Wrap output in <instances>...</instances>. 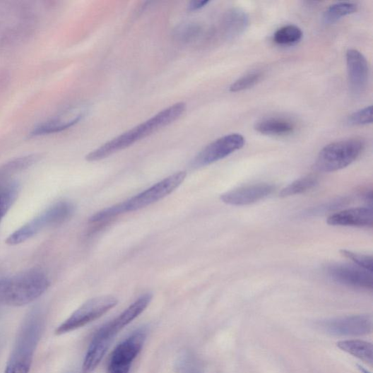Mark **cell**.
Instances as JSON below:
<instances>
[{
	"label": "cell",
	"mask_w": 373,
	"mask_h": 373,
	"mask_svg": "<svg viewBox=\"0 0 373 373\" xmlns=\"http://www.w3.org/2000/svg\"><path fill=\"white\" fill-rule=\"evenodd\" d=\"M50 284L48 276L38 269L0 279V304L15 307L28 305L42 296Z\"/></svg>",
	"instance_id": "cell-1"
},
{
	"label": "cell",
	"mask_w": 373,
	"mask_h": 373,
	"mask_svg": "<svg viewBox=\"0 0 373 373\" xmlns=\"http://www.w3.org/2000/svg\"><path fill=\"white\" fill-rule=\"evenodd\" d=\"M43 323L40 311L34 310L28 315L19 330L5 373H30Z\"/></svg>",
	"instance_id": "cell-2"
},
{
	"label": "cell",
	"mask_w": 373,
	"mask_h": 373,
	"mask_svg": "<svg viewBox=\"0 0 373 373\" xmlns=\"http://www.w3.org/2000/svg\"><path fill=\"white\" fill-rule=\"evenodd\" d=\"M361 139L349 138L333 143L319 153L314 169L319 172H334L351 165L362 153Z\"/></svg>",
	"instance_id": "cell-3"
},
{
	"label": "cell",
	"mask_w": 373,
	"mask_h": 373,
	"mask_svg": "<svg viewBox=\"0 0 373 373\" xmlns=\"http://www.w3.org/2000/svg\"><path fill=\"white\" fill-rule=\"evenodd\" d=\"M119 300L113 296H102L88 300L57 328L55 333L61 336L78 330L93 321L118 304Z\"/></svg>",
	"instance_id": "cell-4"
},
{
	"label": "cell",
	"mask_w": 373,
	"mask_h": 373,
	"mask_svg": "<svg viewBox=\"0 0 373 373\" xmlns=\"http://www.w3.org/2000/svg\"><path fill=\"white\" fill-rule=\"evenodd\" d=\"M186 177V172H176L145 191L124 201L125 213L137 211L165 199L179 188Z\"/></svg>",
	"instance_id": "cell-5"
},
{
	"label": "cell",
	"mask_w": 373,
	"mask_h": 373,
	"mask_svg": "<svg viewBox=\"0 0 373 373\" xmlns=\"http://www.w3.org/2000/svg\"><path fill=\"white\" fill-rule=\"evenodd\" d=\"M245 144L244 137L239 134L224 136L207 146L193 160L195 169L206 167L242 149Z\"/></svg>",
	"instance_id": "cell-6"
},
{
	"label": "cell",
	"mask_w": 373,
	"mask_h": 373,
	"mask_svg": "<svg viewBox=\"0 0 373 373\" xmlns=\"http://www.w3.org/2000/svg\"><path fill=\"white\" fill-rule=\"evenodd\" d=\"M147 336L145 328L138 329L119 344L112 353L108 373H129L131 365L141 352Z\"/></svg>",
	"instance_id": "cell-7"
},
{
	"label": "cell",
	"mask_w": 373,
	"mask_h": 373,
	"mask_svg": "<svg viewBox=\"0 0 373 373\" xmlns=\"http://www.w3.org/2000/svg\"><path fill=\"white\" fill-rule=\"evenodd\" d=\"M316 325L324 332L338 336H360L369 333L372 319L369 315H357L319 321Z\"/></svg>",
	"instance_id": "cell-8"
},
{
	"label": "cell",
	"mask_w": 373,
	"mask_h": 373,
	"mask_svg": "<svg viewBox=\"0 0 373 373\" xmlns=\"http://www.w3.org/2000/svg\"><path fill=\"white\" fill-rule=\"evenodd\" d=\"M146 125L143 123L110 140L105 145L87 155L88 162L100 161L134 145L140 139L149 136Z\"/></svg>",
	"instance_id": "cell-9"
},
{
	"label": "cell",
	"mask_w": 373,
	"mask_h": 373,
	"mask_svg": "<svg viewBox=\"0 0 373 373\" xmlns=\"http://www.w3.org/2000/svg\"><path fill=\"white\" fill-rule=\"evenodd\" d=\"M326 272L339 284L360 289H372V273L357 266L333 265L328 267Z\"/></svg>",
	"instance_id": "cell-10"
},
{
	"label": "cell",
	"mask_w": 373,
	"mask_h": 373,
	"mask_svg": "<svg viewBox=\"0 0 373 373\" xmlns=\"http://www.w3.org/2000/svg\"><path fill=\"white\" fill-rule=\"evenodd\" d=\"M346 65L349 87L355 95H361L369 81L368 62L361 52L350 49L346 53Z\"/></svg>",
	"instance_id": "cell-11"
},
{
	"label": "cell",
	"mask_w": 373,
	"mask_h": 373,
	"mask_svg": "<svg viewBox=\"0 0 373 373\" xmlns=\"http://www.w3.org/2000/svg\"><path fill=\"white\" fill-rule=\"evenodd\" d=\"M274 186L268 183H258L241 186L223 194L221 201L231 206H247L258 202L270 196Z\"/></svg>",
	"instance_id": "cell-12"
},
{
	"label": "cell",
	"mask_w": 373,
	"mask_h": 373,
	"mask_svg": "<svg viewBox=\"0 0 373 373\" xmlns=\"http://www.w3.org/2000/svg\"><path fill=\"white\" fill-rule=\"evenodd\" d=\"M328 223L333 226L372 227L373 212L372 207H357L343 210L331 215Z\"/></svg>",
	"instance_id": "cell-13"
},
{
	"label": "cell",
	"mask_w": 373,
	"mask_h": 373,
	"mask_svg": "<svg viewBox=\"0 0 373 373\" xmlns=\"http://www.w3.org/2000/svg\"><path fill=\"white\" fill-rule=\"evenodd\" d=\"M85 110L76 108L68 110L55 118L35 126L32 136H40L60 132L78 124L85 115Z\"/></svg>",
	"instance_id": "cell-14"
},
{
	"label": "cell",
	"mask_w": 373,
	"mask_h": 373,
	"mask_svg": "<svg viewBox=\"0 0 373 373\" xmlns=\"http://www.w3.org/2000/svg\"><path fill=\"white\" fill-rule=\"evenodd\" d=\"M114 337L101 328L93 337L85 355L83 372L90 373L100 365Z\"/></svg>",
	"instance_id": "cell-15"
},
{
	"label": "cell",
	"mask_w": 373,
	"mask_h": 373,
	"mask_svg": "<svg viewBox=\"0 0 373 373\" xmlns=\"http://www.w3.org/2000/svg\"><path fill=\"white\" fill-rule=\"evenodd\" d=\"M153 295L147 293L139 297L121 315L107 323L104 328L112 336H116L126 326L141 314L150 305Z\"/></svg>",
	"instance_id": "cell-16"
},
{
	"label": "cell",
	"mask_w": 373,
	"mask_h": 373,
	"mask_svg": "<svg viewBox=\"0 0 373 373\" xmlns=\"http://www.w3.org/2000/svg\"><path fill=\"white\" fill-rule=\"evenodd\" d=\"M46 227H50L48 219L44 212L35 219L18 228L8 237L6 242L8 245L16 246L32 238Z\"/></svg>",
	"instance_id": "cell-17"
},
{
	"label": "cell",
	"mask_w": 373,
	"mask_h": 373,
	"mask_svg": "<svg viewBox=\"0 0 373 373\" xmlns=\"http://www.w3.org/2000/svg\"><path fill=\"white\" fill-rule=\"evenodd\" d=\"M248 23L249 17L244 11L232 8L225 15L222 26L227 37L235 38L246 30Z\"/></svg>",
	"instance_id": "cell-18"
},
{
	"label": "cell",
	"mask_w": 373,
	"mask_h": 373,
	"mask_svg": "<svg viewBox=\"0 0 373 373\" xmlns=\"http://www.w3.org/2000/svg\"><path fill=\"white\" fill-rule=\"evenodd\" d=\"M295 124L289 119L284 118H268L256 122L254 129L264 135L286 136L295 131Z\"/></svg>",
	"instance_id": "cell-19"
},
{
	"label": "cell",
	"mask_w": 373,
	"mask_h": 373,
	"mask_svg": "<svg viewBox=\"0 0 373 373\" xmlns=\"http://www.w3.org/2000/svg\"><path fill=\"white\" fill-rule=\"evenodd\" d=\"M338 346L343 352L351 355L365 362H372V345L370 343L360 340L343 341Z\"/></svg>",
	"instance_id": "cell-20"
},
{
	"label": "cell",
	"mask_w": 373,
	"mask_h": 373,
	"mask_svg": "<svg viewBox=\"0 0 373 373\" xmlns=\"http://www.w3.org/2000/svg\"><path fill=\"white\" fill-rule=\"evenodd\" d=\"M41 158L40 154H32L16 158L6 163L0 168V182L8 180L12 174L28 169L35 165Z\"/></svg>",
	"instance_id": "cell-21"
},
{
	"label": "cell",
	"mask_w": 373,
	"mask_h": 373,
	"mask_svg": "<svg viewBox=\"0 0 373 373\" xmlns=\"http://www.w3.org/2000/svg\"><path fill=\"white\" fill-rule=\"evenodd\" d=\"M19 194V186L9 180L0 182V223L16 202Z\"/></svg>",
	"instance_id": "cell-22"
},
{
	"label": "cell",
	"mask_w": 373,
	"mask_h": 373,
	"mask_svg": "<svg viewBox=\"0 0 373 373\" xmlns=\"http://www.w3.org/2000/svg\"><path fill=\"white\" fill-rule=\"evenodd\" d=\"M76 211L75 205L70 201L57 202L47 208L45 211L48 217L51 226L62 224L71 218Z\"/></svg>",
	"instance_id": "cell-23"
},
{
	"label": "cell",
	"mask_w": 373,
	"mask_h": 373,
	"mask_svg": "<svg viewBox=\"0 0 373 373\" xmlns=\"http://www.w3.org/2000/svg\"><path fill=\"white\" fill-rule=\"evenodd\" d=\"M357 4L350 2H341L331 6L324 14V20L326 25H333L342 18L356 13Z\"/></svg>",
	"instance_id": "cell-24"
},
{
	"label": "cell",
	"mask_w": 373,
	"mask_h": 373,
	"mask_svg": "<svg viewBox=\"0 0 373 373\" xmlns=\"http://www.w3.org/2000/svg\"><path fill=\"white\" fill-rule=\"evenodd\" d=\"M318 179L313 175L301 177L286 186L279 196L283 198L306 193L314 188L318 184Z\"/></svg>",
	"instance_id": "cell-25"
},
{
	"label": "cell",
	"mask_w": 373,
	"mask_h": 373,
	"mask_svg": "<svg viewBox=\"0 0 373 373\" xmlns=\"http://www.w3.org/2000/svg\"><path fill=\"white\" fill-rule=\"evenodd\" d=\"M302 30L295 25H287L278 29L273 35V41L279 45H293L302 38Z\"/></svg>",
	"instance_id": "cell-26"
},
{
	"label": "cell",
	"mask_w": 373,
	"mask_h": 373,
	"mask_svg": "<svg viewBox=\"0 0 373 373\" xmlns=\"http://www.w3.org/2000/svg\"><path fill=\"white\" fill-rule=\"evenodd\" d=\"M263 78V73L254 71L242 76L230 86V91L232 93L241 92L249 89L258 84Z\"/></svg>",
	"instance_id": "cell-27"
},
{
	"label": "cell",
	"mask_w": 373,
	"mask_h": 373,
	"mask_svg": "<svg viewBox=\"0 0 373 373\" xmlns=\"http://www.w3.org/2000/svg\"><path fill=\"white\" fill-rule=\"evenodd\" d=\"M124 213H126L124 206L122 202L121 203H118L101 210V211L92 215L89 219V222L91 223H100Z\"/></svg>",
	"instance_id": "cell-28"
},
{
	"label": "cell",
	"mask_w": 373,
	"mask_h": 373,
	"mask_svg": "<svg viewBox=\"0 0 373 373\" xmlns=\"http://www.w3.org/2000/svg\"><path fill=\"white\" fill-rule=\"evenodd\" d=\"M341 253L345 258L351 260L357 266L372 273L373 264L371 256L356 253L348 250H341Z\"/></svg>",
	"instance_id": "cell-29"
},
{
	"label": "cell",
	"mask_w": 373,
	"mask_h": 373,
	"mask_svg": "<svg viewBox=\"0 0 373 373\" xmlns=\"http://www.w3.org/2000/svg\"><path fill=\"white\" fill-rule=\"evenodd\" d=\"M372 106L367 107L349 116L348 124L351 126H363L372 122Z\"/></svg>",
	"instance_id": "cell-30"
},
{
	"label": "cell",
	"mask_w": 373,
	"mask_h": 373,
	"mask_svg": "<svg viewBox=\"0 0 373 373\" xmlns=\"http://www.w3.org/2000/svg\"><path fill=\"white\" fill-rule=\"evenodd\" d=\"M209 1L208 0H194L189 5V10L191 11L199 10L205 7Z\"/></svg>",
	"instance_id": "cell-31"
},
{
	"label": "cell",
	"mask_w": 373,
	"mask_h": 373,
	"mask_svg": "<svg viewBox=\"0 0 373 373\" xmlns=\"http://www.w3.org/2000/svg\"><path fill=\"white\" fill-rule=\"evenodd\" d=\"M191 373H200V372H198V371H194V372H192Z\"/></svg>",
	"instance_id": "cell-32"
}]
</instances>
